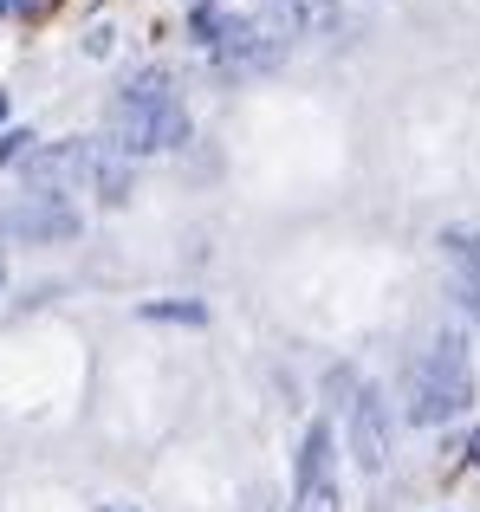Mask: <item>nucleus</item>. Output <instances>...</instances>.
I'll return each instance as SVG.
<instances>
[{
    "label": "nucleus",
    "mask_w": 480,
    "mask_h": 512,
    "mask_svg": "<svg viewBox=\"0 0 480 512\" xmlns=\"http://www.w3.org/2000/svg\"><path fill=\"white\" fill-rule=\"evenodd\" d=\"M182 137H189V111H182L169 72H137L104 111V143L117 156H156V150H176Z\"/></svg>",
    "instance_id": "nucleus-1"
},
{
    "label": "nucleus",
    "mask_w": 480,
    "mask_h": 512,
    "mask_svg": "<svg viewBox=\"0 0 480 512\" xmlns=\"http://www.w3.org/2000/svg\"><path fill=\"white\" fill-rule=\"evenodd\" d=\"M20 175L39 188V195H65V188H91L117 208L130 201V156H117L111 143L98 137H65V143H33L26 150Z\"/></svg>",
    "instance_id": "nucleus-2"
},
{
    "label": "nucleus",
    "mask_w": 480,
    "mask_h": 512,
    "mask_svg": "<svg viewBox=\"0 0 480 512\" xmlns=\"http://www.w3.org/2000/svg\"><path fill=\"white\" fill-rule=\"evenodd\" d=\"M474 402V376H468V350H461L455 331H442L435 350L409 370V422L435 428V422H455L461 409Z\"/></svg>",
    "instance_id": "nucleus-3"
},
{
    "label": "nucleus",
    "mask_w": 480,
    "mask_h": 512,
    "mask_svg": "<svg viewBox=\"0 0 480 512\" xmlns=\"http://www.w3.org/2000/svg\"><path fill=\"white\" fill-rule=\"evenodd\" d=\"M292 512H338V448H331V422H312L305 441H299Z\"/></svg>",
    "instance_id": "nucleus-4"
},
{
    "label": "nucleus",
    "mask_w": 480,
    "mask_h": 512,
    "mask_svg": "<svg viewBox=\"0 0 480 512\" xmlns=\"http://www.w3.org/2000/svg\"><path fill=\"white\" fill-rule=\"evenodd\" d=\"M0 234L7 240H39V247H52V240H72L78 234V208L65 195H20L13 208H0Z\"/></svg>",
    "instance_id": "nucleus-5"
},
{
    "label": "nucleus",
    "mask_w": 480,
    "mask_h": 512,
    "mask_svg": "<svg viewBox=\"0 0 480 512\" xmlns=\"http://www.w3.org/2000/svg\"><path fill=\"white\" fill-rule=\"evenodd\" d=\"M208 52H215V65H221L228 78H247V72H273L286 46H279L273 33H260L253 20H234V13H228V20H221V39H215Z\"/></svg>",
    "instance_id": "nucleus-6"
},
{
    "label": "nucleus",
    "mask_w": 480,
    "mask_h": 512,
    "mask_svg": "<svg viewBox=\"0 0 480 512\" xmlns=\"http://www.w3.org/2000/svg\"><path fill=\"white\" fill-rule=\"evenodd\" d=\"M351 461L364 474H383L390 461V409H383V389H357L351 396Z\"/></svg>",
    "instance_id": "nucleus-7"
},
{
    "label": "nucleus",
    "mask_w": 480,
    "mask_h": 512,
    "mask_svg": "<svg viewBox=\"0 0 480 512\" xmlns=\"http://www.w3.org/2000/svg\"><path fill=\"white\" fill-rule=\"evenodd\" d=\"M448 266H455V299L468 305V318H480V234H442Z\"/></svg>",
    "instance_id": "nucleus-8"
},
{
    "label": "nucleus",
    "mask_w": 480,
    "mask_h": 512,
    "mask_svg": "<svg viewBox=\"0 0 480 512\" xmlns=\"http://www.w3.org/2000/svg\"><path fill=\"white\" fill-rule=\"evenodd\" d=\"M292 33H338V7L331 0H279Z\"/></svg>",
    "instance_id": "nucleus-9"
},
{
    "label": "nucleus",
    "mask_w": 480,
    "mask_h": 512,
    "mask_svg": "<svg viewBox=\"0 0 480 512\" xmlns=\"http://www.w3.org/2000/svg\"><path fill=\"white\" fill-rule=\"evenodd\" d=\"M143 318H169V325H208V305H143Z\"/></svg>",
    "instance_id": "nucleus-10"
},
{
    "label": "nucleus",
    "mask_w": 480,
    "mask_h": 512,
    "mask_svg": "<svg viewBox=\"0 0 480 512\" xmlns=\"http://www.w3.org/2000/svg\"><path fill=\"white\" fill-rule=\"evenodd\" d=\"M33 130H7V137H0V163H26V150H33Z\"/></svg>",
    "instance_id": "nucleus-11"
},
{
    "label": "nucleus",
    "mask_w": 480,
    "mask_h": 512,
    "mask_svg": "<svg viewBox=\"0 0 480 512\" xmlns=\"http://www.w3.org/2000/svg\"><path fill=\"white\" fill-rule=\"evenodd\" d=\"M221 20H228V13H215V7H195V39H202V46H215V39H221Z\"/></svg>",
    "instance_id": "nucleus-12"
},
{
    "label": "nucleus",
    "mask_w": 480,
    "mask_h": 512,
    "mask_svg": "<svg viewBox=\"0 0 480 512\" xmlns=\"http://www.w3.org/2000/svg\"><path fill=\"white\" fill-rule=\"evenodd\" d=\"M39 0H0V13H7V20H20V13H33Z\"/></svg>",
    "instance_id": "nucleus-13"
},
{
    "label": "nucleus",
    "mask_w": 480,
    "mask_h": 512,
    "mask_svg": "<svg viewBox=\"0 0 480 512\" xmlns=\"http://www.w3.org/2000/svg\"><path fill=\"white\" fill-rule=\"evenodd\" d=\"M468 454H474V467H480V428H474V441H468Z\"/></svg>",
    "instance_id": "nucleus-14"
},
{
    "label": "nucleus",
    "mask_w": 480,
    "mask_h": 512,
    "mask_svg": "<svg viewBox=\"0 0 480 512\" xmlns=\"http://www.w3.org/2000/svg\"><path fill=\"white\" fill-rule=\"evenodd\" d=\"M0 117H7V91H0Z\"/></svg>",
    "instance_id": "nucleus-15"
},
{
    "label": "nucleus",
    "mask_w": 480,
    "mask_h": 512,
    "mask_svg": "<svg viewBox=\"0 0 480 512\" xmlns=\"http://www.w3.org/2000/svg\"><path fill=\"white\" fill-rule=\"evenodd\" d=\"M0 286H7V260H0Z\"/></svg>",
    "instance_id": "nucleus-16"
}]
</instances>
